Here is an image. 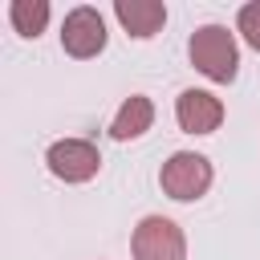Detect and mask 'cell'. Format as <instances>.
I'll return each mask as SVG.
<instances>
[{
    "label": "cell",
    "instance_id": "cell-1",
    "mask_svg": "<svg viewBox=\"0 0 260 260\" xmlns=\"http://www.w3.org/2000/svg\"><path fill=\"white\" fill-rule=\"evenodd\" d=\"M191 65L211 77V81H232L236 77V65H240V49H236V37L223 28V24H203L191 32Z\"/></svg>",
    "mask_w": 260,
    "mask_h": 260
},
{
    "label": "cell",
    "instance_id": "cell-2",
    "mask_svg": "<svg viewBox=\"0 0 260 260\" xmlns=\"http://www.w3.org/2000/svg\"><path fill=\"white\" fill-rule=\"evenodd\" d=\"M158 183H162V191L171 199H183V203L187 199H199L211 187V162L203 154H195V150H179V154H171L162 162Z\"/></svg>",
    "mask_w": 260,
    "mask_h": 260
},
{
    "label": "cell",
    "instance_id": "cell-3",
    "mask_svg": "<svg viewBox=\"0 0 260 260\" xmlns=\"http://www.w3.org/2000/svg\"><path fill=\"white\" fill-rule=\"evenodd\" d=\"M130 248H134V260H183L187 256V240H183L179 223L167 215H146L134 228Z\"/></svg>",
    "mask_w": 260,
    "mask_h": 260
},
{
    "label": "cell",
    "instance_id": "cell-4",
    "mask_svg": "<svg viewBox=\"0 0 260 260\" xmlns=\"http://www.w3.org/2000/svg\"><path fill=\"white\" fill-rule=\"evenodd\" d=\"M61 49H65L69 57H77V61L98 57V53L106 49V20H102V12L89 8V4L73 8V12L65 16V24H61Z\"/></svg>",
    "mask_w": 260,
    "mask_h": 260
},
{
    "label": "cell",
    "instance_id": "cell-5",
    "mask_svg": "<svg viewBox=\"0 0 260 260\" xmlns=\"http://www.w3.org/2000/svg\"><path fill=\"white\" fill-rule=\"evenodd\" d=\"M45 162H49V171H53L57 179H65V183H85V179L98 175L102 154H98V146L85 142V138H61V142L49 146Z\"/></svg>",
    "mask_w": 260,
    "mask_h": 260
},
{
    "label": "cell",
    "instance_id": "cell-6",
    "mask_svg": "<svg viewBox=\"0 0 260 260\" xmlns=\"http://www.w3.org/2000/svg\"><path fill=\"white\" fill-rule=\"evenodd\" d=\"M175 118H179V126L187 134H211L223 122V106L207 89H183L179 102H175Z\"/></svg>",
    "mask_w": 260,
    "mask_h": 260
},
{
    "label": "cell",
    "instance_id": "cell-7",
    "mask_svg": "<svg viewBox=\"0 0 260 260\" xmlns=\"http://www.w3.org/2000/svg\"><path fill=\"white\" fill-rule=\"evenodd\" d=\"M114 16H118L122 28H126L130 37H138V41L154 37V32L167 24V8H162L158 0H118V4H114Z\"/></svg>",
    "mask_w": 260,
    "mask_h": 260
},
{
    "label": "cell",
    "instance_id": "cell-8",
    "mask_svg": "<svg viewBox=\"0 0 260 260\" xmlns=\"http://www.w3.org/2000/svg\"><path fill=\"white\" fill-rule=\"evenodd\" d=\"M150 122H154V106H150V98L134 93V98H126V102H122V110L114 114V126H110V134H114L118 142H126V138H138V134H146V130H150Z\"/></svg>",
    "mask_w": 260,
    "mask_h": 260
},
{
    "label": "cell",
    "instance_id": "cell-9",
    "mask_svg": "<svg viewBox=\"0 0 260 260\" xmlns=\"http://www.w3.org/2000/svg\"><path fill=\"white\" fill-rule=\"evenodd\" d=\"M8 16H12V28L20 37H41L49 24V4L45 0H12Z\"/></svg>",
    "mask_w": 260,
    "mask_h": 260
},
{
    "label": "cell",
    "instance_id": "cell-10",
    "mask_svg": "<svg viewBox=\"0 0 260 260\" xmlns=\"http://www.w3.org/2000/svg\"><path fill=\"white\" fill-rule=\"evenodd\" d=\"M236 24H240L244 41H248V45H252V49L260 53V0L244 4V8H240V20H236Z\"/></svg>",
    "mask_w": 260,
    "mask_h": 260
}]
</instances>
